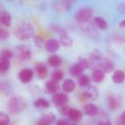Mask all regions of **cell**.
Wrapping results in <instances>:
<instances>
[{"instance_id": "3957f363", "label": "cell", "mask_w": 125, "mask_h": 125, "mask_svg": "<svg viewBox=\"0 0 125 125\" xmlns=\"http://www.w3.org/2000/svg\"><path fill=\"white\" fill-rule=\"evenodd\" d=\"M12 52L14 56L17 59L22 61H26L29 59L31 56V51L30 48L25 45H20L15 46Z\"/></svg>"}, {"instance_id": "cb8c5ba5", "label": "cell", "mask_w": 125, "mask_h": 125, "mask_svg": "<svg viewBox=\"0 0 125 125\" xmlns=\"http://www.w3.org/2000/svg\"><path fill=\"white\" fill-rule=\"evenodd\" d=\"M60 42H61V44L63 46L67 47V48H70V47H71L73 45V40L69 36H67L65 34H62L61 36V37H60Z\"/></svg>"}, {"instance_id": "7c38bea8", "label": "cell", "mask_w": 125, "mask_h": 125, "mask_svg": "<svg viewBox=\"0 0 125 125\" xmlns=\"http://www.w3.org/2000/svg\"><path fill=\"white\" fill-rule=\"evenodd\" d=\"M99 69H101L105 73H111L114 70V64L110 59H103V61L101 62L100 64V68Z\"/></svg>"}, {"instance_id": "d4e9b609", "label": "cell", "mask_w": 125, "mask_h": 125, "mask_svg": "<svg viewBox=\"0 0 125 125\" xmlns=\"http://www.w3.org/2000/svg\"><path fill=\"white\" fill-rule=\"evenodd\" d=\"M78 84L81 87H87L90 84V78L86 75H81L78 78Z\"/></svg>"}, {"instance_id": "30bf717a", "label": "cell", "mask_w": 125, "mask_h": 125, "mask_svg": "<svg viewBox=\"0 0 125 125\" xmlns=\"http://www.w3.org/2000/svg\"><path fill=\"white\" fill-rule=\"evenodd\" d=\"M11 22H12V17L10 12L6 10H1L0 11V24L5 27H9L11 25Z\"/></svg>"}, {"instance_id": "9c48e42d", "label": "cell", "mask_w": 125, "mask_h": 125, "mask_svg": "<svg viewBox=\"0 0 125 125\" xmlns=\"http://www.w3.org/2000/svg\"><path fill=\"white\" fill-rule=\"evenodd\" d=\"M83 94L85 97L91 100H95L96 99H97L99 96V92L97 87L89 85L86 87V89L85 90Z\"/></svg>"}, {"instance_id": "e575fe53", "label": "cell", "mask_w": 125, "mask_h": 125, "mask_svg": "<svg viewBox=\"0 0 125 125\" xmlns=\"http://www.w3.org/2000/svg\"><path fill=\"white\" fill-rule=\"evenodd\" d=\"M99 125H112V123L108 119H103L99 122Z\"/></svg>"}, {"instance_id": "9a60e30c", "label": "cell", "mask_w": 125, "mask_h": 125, "mask_svg": "<svg viewBox=\"0 0 125 125\" xmlns=\"http://www.w3.org/2000/svg\"><path fill=\"white\" fill-rule=\"evenodd\" d=\"M68 117L75 122H80L83 118V114L81 111H80L78 109L71 108L68 114Z\"/></svg>"}, {"instance_id": "44dd1931", "label": "cell", "mask_w": 125, "mask_h": 125, "mask_svg": "<svg viewBox=\"0 0 125 125\" xmlns=\"http://www.w3.org/2000/svg\"><path fill=\"white\" fill-rule=\"evenodd\" d=\"M84 70L80 67V65L77 63L73 65H72L70 68V73L72 75L75 77H79L82 75L83 72Z\"/></svg>"}, {"instance_id": "484cf974", "label": "cell", "mask_w": 125, "mask_h": 125, "mask_svg": "<svg viewBox=\"0 0 125 125\" xmlns=\"http://www.w3.org/2000/svg\"><path fill=\"white\" fill-rule=\"evenodd\" d=\"M10 67V62L9 59L0 57V72H6Z\"/></svg>"}, {"instance_id": "5bb4252c", "label": "cell", "mask_w": 125, "mask_h": 125, "mask_svg": "<svg viewBox=\"0 0 125 125\" xmlns=\"http://www.w3.org/2000/svg\"><path fill=\"white\" fill-rule=\"evenodd\" d=\"M45 87L49 93H53V94L56 93L60 89V86L59 84V82L55 81L52 79L50 81H48L45 83Z\"/></svg>"}, {"instance_id": "8992f818", "label": "cell", "mask_w": 125, "mask_h": 125, "mask_svg": "<svg viewBox=\"0 0 125 125\" xmlns=\"http://www.w3.org/2000/svg\"><path fill=\"white\" fill-rule=\"evenodd\" d=\"M67 101H68V97L64 93L56 92V93L53 94V95L52 97V102L57 108L66 105Z\"/></svg>"}, {"instance_id": "4fadbf2b", "label": "cell", "mask_w": 125, "mask_h": 125, "mask_svg": "<svg viewBox=\"0 0 125 125\" xmlns=\"http://www.w3.org/2000/svg\"><path fill=\"white\" fill-rule=\"evenodd\" d=\"M35 73L39 79H45L48 75V69L43 64H38L35 67Z\"/></svg>"}, {"instance_id": "f35d334b", "label": "cell", "mask_w": 125, "mask_h": 125, "mask_svg": "<svg viewBox=\"0 0 125 125\" xmlns=\"http://www.w3.org/2000/svg\"><path fill=\"white\" fill-rule=\"evenodd\" d=\"M70 125H78V124H75V123H73V124H70Z\"/></svg>"}, {"instance_id": "b9f144b4", "label": "cell", "mask_w": 125, "mask_h": 125, "mask_svg": "<svg viewBox=\"0 0 125 125\" xmlns=\"http://www.w3.org/2000/svg\"></svg>"}, {"instance_id": "f546056e", "label": "cell", "mask_w": 125, "mask_h": 125, "mask_svg": "<svg viewBox=\"0 0 125 125\" xmlns=\"http://www.w3.org/2000/svg\"><path fill=\"white\" fill-rule=\"evenodd\" d=\"M34 42L37 47L42 48L43 46H45V41L44 38L40 36H34Z\"/></svg>"}, {"instance_id": "ab89813d", "label": "cell", "mask_w": 125, "mask_h": 125, "mask_svg": "<svg viewBox=\"0 0 125 125\" xmlns=\"http://www.w3.org/2000/svg\"><path fill=\"white\" fill-rule=\"evenodd\" d=\"M122 125L121 123H119V125Z\"/></svg>"}, {"instance_id": "4dcf8cb0", "label": "cell", "mask_w": 125, "mask_h": 125, "mask_svg": "<svg viewBox=\"0 0 125 125\" xmlns=\"http://www.w3.org/2000/svg\"><path fill=\"white\" fill-rule=\"evenodd\" d=\"M78 64L80 65V67L83 70H86L87 68H89L90 67V63H89V61H88L87 59H80Z\"/></svg>"}, {"instance_id": "83f0119b", "label": "cell", "mask_w": 125, "mask_h": 125, "mask_svg": "<svg viewBox=\"0 0 125 125\" xmlns=\"http://www.w3.org/2000/svg\"><path fill=\"white\" fill-rule=\"evenodd\" d=\"M64 75L63 72H62V71H60V70H56V71H54V72L52 73V75H51V78H52V80L59 82V81H62V80L63 79Z\"/></svg>"}, {"instance_id": "52a82bcc", "label": "cell", "mask_w": 125, "mask_h": 125, "mask_svg": "<svg viewBox=\"0 0 125 125\" xmlns=\"http://www.w3.org/2000/svg\"><path fill=\"white\" fill-rule=\"evenodd\" d=\"M59 45H60L59 42L57 40H56L54 38H51L45 41L44 47L48 52L53 53L56 52L59 50Z\"/></svg>"}, {"instance_id": "836d02e7", "label": "cell", "mask_w": 125, "mask_h": 125, "mask_svg": "<svg viewBox=\"0 0 125 125\" xmlns=\"http://www.w3.org/2000/svg\"><path fill=\"white\" fill-rule=\"evenodd\" d=\"M56 125H70V124L65 119H59L56 122Z\"/></svg>"}, {"instance_id": "ac0fdd59", "label": "cell", "mask_w": 125, "mask_h": 125, "mask_svg": "<svg viewBox=\"0 0 125 125\" xmlns=\"http://www.w3.org/2000/svg\"><path fill=\"white\" fill-rule=\"evenodd\" d=\"M40 121L48 124V125H51L53 124V122H55L56 121V116L52 112H48V113H45L41 115L40 119Z\"/></svg>"}, {"instance_id": "ba28073f", "label": "cell", "mask_w": 125, "mask_h": 125, "mask_svg": "<svg viewBox=\"0 0 125 125\" xmlns=\"http://www.w3.org/2000/svg\"><path fill=\"white\" fill-rule=\"evenodd\" d=\"M121 105V100L114 94H110L108 97V106L110 111L117 110Z\"/></svg>"}, {"instance_id": "d6986e66", "label": "cell", "mask_w": 125, "mask_h": 125, "mask_svg": "<svg viewBox=\"0 0 125 125\" xmlns=\"http://www.w3.org/2000/svg\"><path fill=\"white\" fill-rule=\"evenodd\" d=\"M112 80L114 83H118V84L123 83L125 80V73L121 70H116L112 75Z\"/></svg>"}, {"instance_id": "60d3db41", "label": "cell", "mask_w": 125, "mask_h": 125, "mask_svg": "<svg viewBox=\"0 0 125 125\" xmlns=\"http://www.w3.org/2000/svg\"><path fill=\"white\" fill-rule=\"evenodd\" d=\"M7 1H12V0H7Z\"/></svg>"}, {"instance_id": "f1b7e54d", "label": "cell", "mask_w": 125, "mask_h": 125, "mask_svg": "<svg viewBox=\"0 0 125 125\" xmlns=\"http://www.w3.org/2000/svg\"><path fill=\"white\" fill-rule=\"evenodd\" d=\"M14 54H13V52L8 50V49H4L2 51H1L0 52V57L1 58H4V59H10L13 57Z\"/></svg>"}, {"instance_id": "e0dca14e", "label": "cell", "mask_w": 125, "mask_h": 125, "mask_svg": "<svg viewBox=\"0 0 125 125\" xmlns=\"http://www.w3.org/2000/svg\"><path fill=\"white\" fill-rule=\"evenodd\" d=\"M62 89L66 93H71L75 89V83L72 79H66L62 83Z\"/></svg>"}, {"instance_id": "ffe728a7", "label": "cell", "mask_w": 125, "mask_h": 125, "mask_svg": "<svg viewBox=\"0 0 125 125\" xmlns=\"http://www.w3.org/2000/svg\"><path fill=\"white\" fill-rule=\"evenodd\" d=\"M48 62L50 66L53 67H59L62 64V59L59 56H57V55H52V56H51L48 58Z\"/></svg>"}, {"instance_id": "d590c367", "label": "cell", "mask_w": 125, "mask_h": 125, "mask_svg": "<svg viewBox=\"0 0 125 125\" xmlns=\"http://www.w3.org/2000/svg\"><path fill=\"white\" fill-rule=\"evenodd\" d=\"M119 121H120V123L122 125H125V111H124L121 116H120V119H119Z\"/></svg>"}, {"instance_id": "7a4b0ae2", "label": "cell", "mask_w": 125, "mask_h": 125, "mask_svg": "<svg viewBox=\"0 0 125 125\" xmlns=\"http://www.w3.org/2000/svg\"><path fill=\"white\" fill-rule=\"evenodd\" d=\"M26 108V101L20 97H13L8 102L9 111L12 114H18Z\"/></svg>"}, {"instance_id": "603a6c76", "label": "cell", "mask_w": 125, "mask_h": 125, "mask_svg": "<svg viewBox=\"0 0 125 125\" xmlns=\"http://www.w3.org/2000/svg\"><path fill=\"white\" fill-rule=\"evenodd\" d=\"M34 105L37 108H48L50 106V103L48 100L40 98L34 102Z\"/></svg>"}, {"instance_id": "277c9868", "label": "cell", "mask_w": 125, "mask_h": 125, "mask_svg": "<svg viewBox=\"0 0 125 125\" xmlns=\"http://www.w3.org/2000/svg\"><path fill=\"white\" fill-rule=\"evenodd\" d=\"M92 16V11L89 8H82L76 13V19L81 23H86L89 21Z\"/></svg>"}, {"instance_id": "8d00e7d4", "label": "cell", "mask_w": 125, "mask_h": 125, "mask_svg": "<svg viewBox=\"0 0 125 125\" xmlns=\"http://www.w3.org/2000/svg\"><path fill=\"white\" fill-rule=\"evenodd\" d=\"M37 125H48V124H46V123H45V122H42V121L39 120V121H38V122L37 123Z\"/></svg>"}, {"instance_id": "d6a6232c", "label": "cell", "mask_w": 125, "mask_h": 125, "mask_svg": "<svg viewBox=\"0 0 125 125\" xmlns=\"http://www.w3.org/2000/svg\"><path fill=\"white\" fill-rule=\"evenodd\" d=\"M59 109V111L62 114V115H64V116H68V114H69V111L71 108H70L68 106H67L66 105H62V106H60L58 108Z\"/></svg>"}, {"instance_id": "2e32d148", "label": "cell", "mask_w": 125, "mask_h": 125, "mask_svg": "<svg viewBox=\"0 0 125 125\" xmlns=\"http://www.w3.org/2000/svg\"><path fill=\"white\" fill-rule=\"evenodd\" d=\"M105 74L101 69L94 70L92 74V79L95 83L102 82L105 79Z\"/></svg>"}, {"instance_id": "1f68e13d", "label": "cell", "mask_w": 125, "mask_h": 125, "mask_svg": "<svg viewBox=\"0 0 125 125\" xmlns=\"http://www.w3.org/2000/svg\"><path fill=\"white\" fill-rule=\"evenodd\" d=\"M10 36V32L7 29L0 26V40H7Z\"/></svg>"}, {"instance_id": "8fae6325", "label": "cell", "mask_w": 125, "mask_h": 125, "mask_svg": "<svg viewBox=\"0 0 125 125\" xmlns=\"http://www.w3.org/2000/svg\"><path fill=\"white\" fill-rule=\"evenodd\" d=\"M83 113L89 116H94L99 113L98 107L93 103H88L83 108Z\"/></svg>"}, {"instance_id": "6da1fadb", "label": "cell", "mask_w": 125, "mask_h": 125, "mask_svg": "<svg viewBox=\"0 0 125 125\" xmlns=\"http://www.w3.org/2000/svg\"><path fill=\"white\" fill-rule=\"evenodd\" d=\"M35 31L31 23L21 22L18 25L15 31V37L20 40H26L34 37Z\"/></svg>"}, {"instance_id": "74e56055", "label": "cell", "mask_w": 125, "mask_h": 125, "mask_svg": "<svg viewBox=\"0 0 125 125\" xmlns=\"http://www.w3.org/2000/svg\"><path fill=\"white\" fill-rule=\"evenodd\" d=\"M120 26H122V27H125V19L120 23Z\"/></svg>"}, {"instance_id": "7402d4cb", "label": "cell", "mask_w": 125, "mask_h": 125, "mask_svg": "<svg viewBox=\"0 0 125 125\" xmlns=\"http://www.w3.org/2000/svg\"><path fill=\"white\" fill-rule=\"evenodd\" d=\"M94 23L100 29L105 30L108 28V23L106 21L100 16H97L94 18Z\"/></svg>"}, {"instance_id": "5b68a950", "label": "cell", "mask_w": 125, "mask_h": 125, "mask_svg": "<svg viewBox=\"0 0 125 125\" xmlns=\"http://www.w3.org/2000/svg\"><path fill=\"white\" fill-rule=\"evenodd\" d=\"M34 76V72L32 70L29 68H25L21 70L18 75L19 81L23 83H29Z\"/></svg>"}, {"instance_id": "4316f807", "label": "cell", "mask_w": 125, "mask_h": 125, "mask_svg": "<svg viewBox=\"0 0 125 125\" xmlns=\"http://www.w3.org/2000/svg\"><path fill=\"white\" fill-rule=\"evenodd\" d=\"M10 121V116L4 112L0 111V125H8Z\"/></svg>"}]
</instances>
